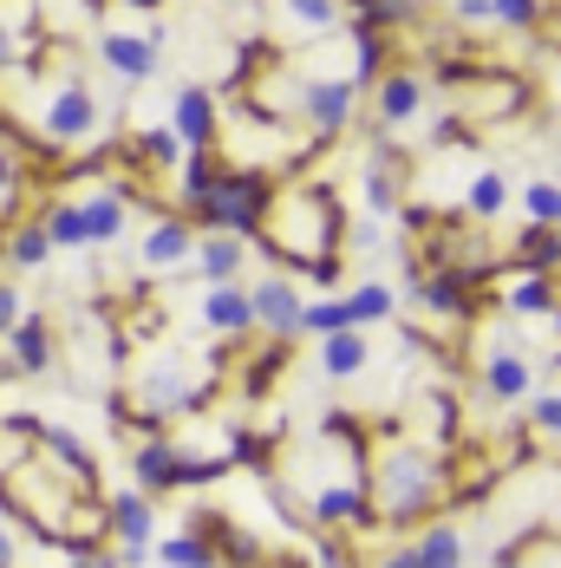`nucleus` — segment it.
I'll return each instance as SVG.
<instances>
[{"label": "nucleus", "mask_w": 561, "mask_h": 568, "mask_svg": "<svg viewBox=\"0 0 561 568\" xmlns=\"http://www.w3.org/2000/svg\"><path fill=\"white\" fill-rule=\"evenodd\" d=\"M255 248H268L275 268H294V275L334 262L339 248H346V210H339V196L320 176L280 183L275 210H268V229L255 235Z\"/></svg>", "instance_id": "nucleus-1"}, {"label": "nucleus", "mask_w": 561, "mask_h": 568, "mask_svg": "<svg viewBox=\"0 0 561 568\" xmlns=\"http://www.w3.org/2000/svg\"><path fill=\"white\" fill-rule=\"evenodd\" d=\"M366 490L379 523H431V510L450 497V464L411 438H373L366 445Z\"/></svg>", "instance_id": "nucleus-2"}, {"label": "nucleus", "mask_w": 561, "mask_h": 568, "mask_svg": "<svg viewBox=\"0 0 561 568\" xmlns=\"http://www.w3.org/2000/svg\"><path fill=\"white\" fill-rule=\"evenodd\" d=\"M280 183L262 164H223V176L210 183V196L190 203L196 229H235V235H262L268 210H275Z\"/></svg>", "instance_id": "nucleus-3"}, {"label": "nucleus", "mask_w": 561, "mask_h": 568, "mask_svg": "<svg viewBox=\"0 0 561 568\" xmlns=\"http://www.w3.org/2000/svg\"><path fill=\"white\" fill-rule=\"evenodd\" d=\"M137 393H144L137 425H144V432H164L170 418H190L203 398L216 393V379H210V366H190V359H157V366H144Z\"/></svg>", "instance_id": "nucleus-4"}, {"label": "nucleus", "mask_w": 561, "mask_h": 568, "mask_svg": "<svg viewBox=\"0 0 561 568\" xmlns=\"http://www.w3.org/2000/svg\"><path fill=\"white\" fill-rule=\"evenodd\" d=\"M359 92H366V85H359L353 72H346V79H294L275 118H300L307 138H339V131H353V118H359Z\"/></svg>", "instance_id": "nucleus-5"}, {"label": "nucleus", "mask_w": 561, "mask_h": 568, "mask_svg": "<svg viewBox=\"0 0 561 568\" xmlns=\"http://www.w3.org/2000/svg\"><path fill=\"white\" fill-rule=\"evenodd\" d=\"M33 124H40V138H47L53 151H79V144H92V138H99L105 105L92 99V85H85L79 72H65L53 92L33 105Z\"/></svg>", "instance_id": "nucleus-6"}, {"label": "nucleus", "mask_w": 561, "mask_h": 568, "mask_svg": "<svg viewBox=\"0 0 561 568\" xmlns=\"http://www.w3.org/2000/svg\"><path fill=\"white\" fill-rule=\"evenodd\" d=\"M477 282L483 275H470V268H411L405 275V294L425 314H438V321H470L477 314Z\"/></svg>", "instance_id": "nucleus-7"}, {"label": "nucleus", "mask_w": 561, "mask_h": 568, "mask_svg": "<svg viewBox=\"0 0 561 568\" xmlns=\"http://www.w3.org/2000/svg\"><path fill=\"white\" fill-rule=\"evenodd\" d=\"M425 99H431V79L418 65H392L379 85H373V138H392L411 118H425Z\"/></svg>", "instance_id": "nucleus-8"}, {"label": "nucleus", "mask_w": 561, "mask_h": 568, "mask_svg": "<svg viewBox=\"0 0 561 568\" xmlns=\"http://www.w3.org/2000/svg\"><path fill=\"white\" fill-rule=\"evenodd\" d=\"M203 327H210V341L223 346H248L262 341V321H255V294L242 282H216L203 294Z\"/></svg>", "instance_id": "nucleus-9"}, {"label": "nucleus", "mask_w": 561, "mask_h": 568, "mask_svg": "<svg viewBox=\"0 0 561 568\" xmlns=\"http://www.w3.org/2000/svg\"><path fill=\"white\" fill-rule=\"evenodd\" d=\"M248 294H255V321H262V341H300L307 301H300L294 275H262V282H248Z\"/></svg>", "instance_id": "nucleus-10"}, {"label": "nucleus", "mask_w": 561, "mask_h": 568, "mask_svg": "<svg viewBox=\"0 0 561 568\" xmlns=\"http://www.w3.org/2000/svg\"><path fill=\"white\" fill-rule=\"evenodd\" d=\"M157 53H164V27H151V33H105L99 40V59H105V72H112L124 92L157 72Z\"/></svg>", "instance_id": "nucleus-11"}, {"label": "nucleus", "mask_w": 561, "mask_h": 568, "mask_svg": "<svg viewBox=\"0 0 561 568\" xmlns=\"http://www.w3.org/2000/svg\"><path fill=\"white\" fill-rule=\"evenodd\" d=\"M105 523H112V542L124 549H157V497L144 484H124L105 497Z\"/></svg>", "instance_id": "nucleus-12"}, {"label": "nucleus", "mask_w": 561, "mask_h": 568, "mask_svg": "<svg viewBox=\"0 0 561 568\" xmlns=\"http://www.w3.org/2000/svg\"><path fill=\"white\" fill-rule=\"evenodd\" d=\"M268 13H275V40H280V47H300V40H334L339 27H346L339 0H268Z\"/></svg>", "instance_id": "nucleus-13"}, {"label": "nucleus", "mask_w": 561, "mask_h": 568, "mask_svg": "<svg viewBox=\"0 0 561 568\" xmlns=\"http://www.w3.org/2000/svg\"><path fill=\"white\" fill-rule=\"evenodd\" d=\"M477 393L490 398V405H529V393H536V366H529L516 346H497V353L477 359Z\"/></svg>", "instance_id": "nucleus-14"}, {"label": "nucleus", "mask_w": 561, "mask_h": 568, "mask_svg": "<svg viewBox=\"0 0 561 568\" xmlns=\"http://www.w3.org/2000/svg\"><path fill=\"white\" fill-rule=\"evenodd\" d=\"M170 124H176V138L190 151H216L223 144V112H216V92L210 85H183L170 99Z\"/></svg>", "instance_id": "nucleus-15"}, {"label": "nucleus", "mask_w": 561, "mask_h": 568, "mask_svg": "<svg viewBox=\"0 0 561 568\" xmlns=\"http://www.w3.org/2000/svg\"><path fill=\"white\" fill-rule=\"evenodd\" d=\"M196 242H203V229H196V216L190 210H170V216H157L151 223V235H144V268H183V262H196Z\"/></svg>", "instance_id": "nucleus-16"}, {"label": "nucleus", "mask_w": 561, "mask_h": 568, "mask_svg": "<svg viewBox=\"0 0 561 568\" xmlns=\"http://www.w3.org/2000/svg\"><path fill=\"white\" fill-rule=\"evenodd\" d=\"M0 255H7V275H33V268H47V262L59 255L47 216H13V223L0 229Z\"/></svg>", "instance_id": "nucleus-17"}, {"label": "nucleus", "mask_w": 561, "mask_h": 568, "mask_svg": "<svg viewBox=\"0 0 561 568\" xmlns=\"http://www.w3.org/2000/svg\"><path fill=\"white\" fill-rule=\"evenodd\" d=\"M248 248H255V235H235V229H203V242H196V275H203L210 287H216V282H242Z\"/></svg>", "instance_id": "nucleus-18"}, {"label": "nucleus", "mask_w": 561, "mask_h": 568, "mask_svg": "<svg viewBox=\"0 0 561 568\" xmlns=\"http://www.w3.org/2000/svg\"><path fill=\"white\" fill-rule=\"evenodd\" d=\"M176 470H183V445L170 432H151L137 452H131V477L151 490V497H170L176 490Z\"/></svg>", "instance_id": "nucleus-19"}, {"label": "nucleus", "mask_w": 561, "mask_h": 568, "mask_svg": "<svg viewBox=\"0 0 561 568\" xmlns=\"http://www.w3.org/2000/svg\"><path fill=\"white\" fill-rule=\"evenodd\" d=\"M366 366H373V341H366V327H339V334L320 341V373H327L334 386H353Z\"/></svg>", "instance_id": "nucleus-20"}, {"label": "nucleus", "mask_w": 561, "mask_h": 568, "mask_svg": "<svg viewBox=\"0 0 561 568\" xmlns=\"http://www.w3.org/2000/svg\"><path fill=\"white\" fill-rule=\"evenodd\" d=\"M7 359L27 373V379H47L53 373V327L40 314H20V327L7 334Z\"/></svg>", "instance_id": "nucleus-21"}, {"label": "nucleus", "mask_w": 561, "mask_h": 568, "mask_svg": "<svg viewBox=\"0 0 561 568\" xmlns=\"http://www.w3.org/2000/svg\"><path fill=\"white\" fill-rule=\"evenodd\" d=\"M522 282H509L503 307L516 314V321H542V314H561V287L555 275H542V268H516Z\"/></svg>", "instance_id": "nucleus-22"}, {"label": "nucleus", "mask_w": 561, "mask_h": 568, "mask_svg": "<svg viewBox=\"0 0 561 568\" xmlns=\"http://www.w3.org/2000/svg\"><path fill=\"white\" fill-rule=\"evenodd\" d=\"M40 457H53L65 477H79L85 490H99V464H92V452H85V438H79V432L47 425V432H40Z\"/></svg>", "instance_id": "nucleus-23"}, {"label": "nucleus", "mask_w": 561, "mask_h": 568, "mask_svg": "<svg viewBox=\"0 0 561 568\" xmlns=\"http://www.w3.org/2000/svg\"><path fill=\"white\" fill-rule=\"evenodd\" d=\"M359 183H366V210H373V216H386V223L405 216V164H398V158H373Z\"/></svg>", "instance_id": "nucleus-24"}, {"label": "nucleus", "mask_w": 561, "mask_h": 568, "mask_svg": "<svg viewBox=\"0 0 561 568\" xmlns=\"http://www.w3.org/2000/svg\"><path fill=\"white\" fill-rule=\"evenodd\" d=\"M157 562L164 568H223V549H216V536L176 529V536H157Z\"/></svg>", "instance_id": "nucleus-25"}, {"label": "nucleus", "mask_w": 561, "mask_h": 568, "mask_svg": "<svg viewBox=\"0 0 561 568\" xmlns=\"http://www.w3.org/2000/svg\"><path fill=\"white\" fill-rule=\"evenodd\" d=\"M85 216H92V248H112V242H124L131 203H124V190H99V196H85Z\"/></svg>", "instance_id": "nucleus-26"}, {"label": "nucleus", "mask_w": 561, "mask_h": 568, "mask_svg": "<svg viewBox=\"0 0 561 568\" xmlns=\"http://www.w3.org/2000/svg\"><path fill=\"white\" fill-rule=\"evenodd\" d=\"M411 542H418L425 568H463V529H457V523H438V516H431V523H418Z\"/></svg>", "instance_id": "nucleus-27"}, {"label": "nucleus", "mask_w": 561, "mask_h": 568, "mask_svg": "<svg viewBox=\"0 0 561 568\" xmlns=\"http://www.w3.org/2000/svg\"><path fill=\"white\" fill-rule=\"evenodd\" d=\"M509 196H516V190H509L503 171H477L470 190H463V210H470V223H497V216L509 210Z\"/></svg>", "instance_id": "nucleus-28"}, {"label": "nucleus", "mask_w": 561, "mask_h": 568, "mask_svg": "<svg viewBox=\"0 0 561 568\" xmlns=\"http://www.w3.org/2000/svg\"><path fill=\"white\" fill-rule=\"evenodd\" d=\"M516 268H542L555 275L561 268V223H529L522 242H516Z\"/></svg>", "instance_id": "nucleus-29"}, {"label": "nucleus", "mask_w": 561, "mask_h": 568, "mask_svg": "<svg viewBox=\"0 0 561 568\" xmlns=\"http://www.w3.org/2000/svg\"><path fill=\"white\" fill-rule=\"evenodd\" d=\"M40 216H47L59 248H92V216H85V203H65V196H59V203H47Z\"/></svg>", "instance_id": "nucleus-30"}, {"label": "nucleus", "mask_w": 561, "mask_h": 568, "mask_svg": "<svg viewBox=\"0 0 561 568\" xmlns=\"http://www.w3.org/2000/svg\"><path fill=\"white\" fill-rule=\"evenodd\" d=\"M20 196H27V164H20V144H13V138L0 131V229L13 223Z\"/></svg>", "instance_id": "nucleus-31"}, {"label": "nucleus", "mask_w": 561, "mask_h": 568, "mask_svg": "<svg viewBox=\"0 0 561 568\" xmlns=\"http://www.w3.org/2000/svg\"><path fill=\"white\" fill-rule=\"evenodd\" d=\"M346 307H353V327H379V321H392L398 294L386 282H359V287H346Z\"/></svg>", "instance_id": "nucleus-32"}, {"label": "nucleus", "mask_w": 561, "mask_h": 568, "mask_svg": "<svg viewBox=\"0 0 561 568\" xmlns=\"http://www.w3.org/2000/svg\"><path fill=\"white\" fill-rule=\"evenodd\" d=\"M339 327H353V307H346V294H327V301H307V321H300V334L307 341H327Z\"/></svg>", "instance_id": "nucleus-33"}, {"label": "nucleus", "mask_w": 561, "mask_h": 568, "mask_svg": "<svg viewBox=\"0 0 561 568\" xmlns=\"http://www.w3.org/2000/svg\"><path fill=\"white\" fill-rule=\"evenodd\" d=\"M522 216H529V223H561V183L529 176V183H522Z\"/></svg>", "instance_id": "nucleus-34"}, {"label": "nucleus", "mask_w": 561, "mask_h": 568, "mask_svg": "<svg viewBox=\"0 0 561 568\" xmlns=\"http://www.w3.org/2000/svg\"><path fill=\"white\" fill-rule=\"evenodd\" d=\"M203 529L216 536V549H223V562H228V556H235V562H242V568H248V562H262V542H255L248 529H235V523H223V516H210Z\"/></svg>", "instance_id": "nucleus-35"}, {"label": "nucleus", "mask_w": 561, "mask_h": 568, "mask_svg": "<svg viewBox=\"0 0 561 568\" xmlns=\"http://www.w3.org/2000/svg\"><path fill=\"white\" fill-rule=\"evenodd\" d=\"M529 432L542 445H561V393H529Z\"/></svg>", "instance_id": "nucleus-36"}, {"label": "nucleus", "mask_w": 561, "mask_h": 568, "mask_svg": "<svg viewBox=\"0 0 561 568\" xmlns=\"http://www.w3.org/2000/svg\"><path fill=\"white\" fill-rule=\"evenodd\" d=\"M280 366H287V341H262V359L248 366V379H242V393H268V379H275Z\"/></svg>", "instance_id": "nucleus-37"}, {"label": "nucleus", "mask_w": 561, "mask_h": 568, "mask_svg": "<svg viewBox=\"0 0 561 568\" xmlns=\"http://www.w3.org/2000/svg\"><path fill=\"white\" fill-rule=\"evenodd\" d=\"M411 7H418V0H353V13H359L366 27H405Z\"/></svg>", "instance_id": "nucleus-38"}, {"label": "nucleus", "mask_w": 561, "mask_h": 568, "mask_svg": "<svg viewBox=\"0 0 561 568\" xmlns=\"http://www.w3.org/2000/svg\"><path fill=\"white\" fill-rule=\"evenodd\" d=\"M497 27H509V33H536V27H542V0H497Z\"/></svg>", "instance_id": "nucleus-39"}, {"label": "nucleus", "mask_w": 561, "mask_h": 568, "mask_svg": "<svg viewBox=\"0 0 561 568\" xmlns=\"http://www.w3.org/2000/svg\"><path fill=\"white\" fill-rule=\"evenodd\" d=\"M457 27H497V0H450Z\"/></svg>", "instance_id": "nucleus-40"}, {"label": "nucleus", "mask_w": 561, "mask_h": 568, "mask_svg": "<svg viewBox=\"0 0 561 568\" xmlns=\"http://www.w3.org/2000/svg\"><path fill=\"white\" fill-rule=\"evenodd\" d=\"M0 568H20V523L0 504Z\"/></svg>", "instance_id": "nucleus-41"}, {"label": "nucleus", "mask_w": 561, "mask_h": 568, "mask_svg": "<svg viewBox=\"0 0 561 568\" xmlns=\"http://www.w3.org/2000/svg\"><path fill=\"white\" fill-rule=\"evenodd\" d=\"M13 327H20V282H7V275H0V341H7Z\"/></svg>", "instance_id": "nucleus-42"}, {"label": "nucleus", "mask_w": 561, "mask_h": 568, "mask_svg": "<svg viewBox=\"0 0 561 568\" xmlns=\"http://www.w3.org/2000/svg\"><path fill=\"white\" fill-rule=\"evenodd\" d=\"M373 568H425V556H418V542H392Z\"/></svg>", "instance_id": "nucleus-43"}, {"label": "nucleus", "mask_w": 561, "mask_h": 568, "mask_svg": "<svg viewBox=\"0 0 561 568\" xmlns=\"http://www.w3.org/2000/svg\"><path fill=\"white\" fill-rule=\"evenodd\" d=\"M85 13H105V0H85Z\"/></svg>", "instance_id": "nucleus-44"}, {"label": "nucleus", "mask_w": 561, "mask_h": 568, "mask_svg": "<svg viewBox=\"0 0 561 568\" xmlns=\"http://www.w3.org/2000/svg\"><path fill=\"white\" fill-rule=\"evenodd\" d=\"M490 568H516V562H509V556H497V562H490Z\"/></svg>", "instance_id": "nucleus-45"}, {"label": "nucleus", "mask_w": 561, "mask_h": 568, "mask_svg": "<svg viewBox=\"0 0 561 568\" xmlns=\"http://www.w3.org/2000/svg\"><path fill=\"white\" fill-rule=\"evenodd\" d=\"M137 7H164V0H137Z\"/></svg>", "instance_id": "nucleus-46"}, {"label": "nucleus", "mask_w": 561, "mask_h": 568, "mask_svg": "<svg viewBox=\"0 0 561 568\" xmlns=\"http://www.w3.org/2000/svg\"><path fill=\"white\" fill-rule=\"evenodd\" d=\"M0 268H7V255H0Z\"/></svg>", "instance_id": "nucleus-47"}]
</instances>
